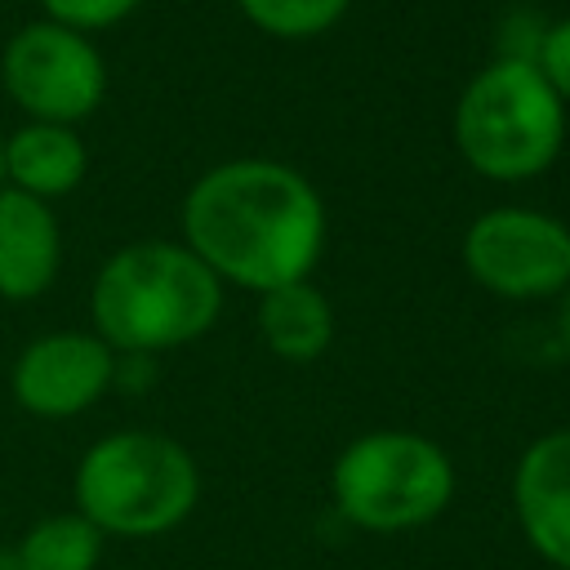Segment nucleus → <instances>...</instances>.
I'll list each match as a JSON object with an SVG mask.
<instances>
[{"label": "nucleus", "mask_w": 570, "mask_h": 570, "mask_svg": "<svg viewBox=\"0 0 570 570\" xmlns=\"http://www.w3.org/2000/svg\"><path fill=\"white\" fill-rule=\"evenodd\" d=\"M178 240L223 281L267 294L307 281L325 254L330 214L316 183L267 156L209 165L178 205Z\"/></svg>", "instance_id": "f257e3e1"}, {"label": "nucleus", "mask_w": 570, "mask_h": 570, "mask_svg": "<svg viewBox=\"0 0 570 570\" xmlns=\"http://www.w3.org/2000/svg\"><path fill=\"white\" fill-rule=\"evenodd\" d=\"M223 289L183 240H129L98 263L89 321L116 356H160L218 325Z\"/></svg>", "instance_id": "f03ea898"}, {"label": "nucleus", "mask_w": 570, "mask_h": 570, "mask_svg": "<svg viewBox=\"0 0 570 570\" xmlns=\"http://www.w3.org/2000/svg\"><path fill=\"white\" fill-rule=\"evenodd\" d=\"M200 503L196 454L151 428L98 436L71 472V508L107 539H156L178 530Z\"/></svg>", "instance_id": "7ed1b4c3"}, {"label": "nucleus", "mask_w": 570, "mask_h": 570, "mask_svg": "<svg viewBox=\"0 0 570 570\" xmlns=\"http://www.w3.org/2000/svg\"><path fill=\"white\" fill-rule=\"evenodd\" d=\"M463 165L490 183H530L566 147V102L530 58L499 53L454 98L450 116Z\"/></svg>", "instance_id": "20e7f679"}, {"label": "nucleus", "mask_w": 570, "mask_h": 570, "mask_svg": "<svg viewBox=\"0 0 570 570\" xmlns=\"http://www.w3.org/2000/svg\"><path fill=\"white\" fill-rule=\"evenodd\" d=\"M338 517L370 534H405L432 525L454 499V459L441 441L410 428H374L352 436L330 468Z\"/></svg>", "instance_id": "39448f33"}, {"label": "nucleus", "mask_w": 570, "mask_h": 570, "mask_svg": "<svg viewBox=\"0 0 570 570\" xmlns=\"http://www.w3.org/2000/svg\"><path fill=\"white\" fill-rule=\"evenodd\" d=\"M0 89L27 120L80 125L107 98V62L94 36L36 18L4 40Z\"/></svg>", "instance_id": "423d86ee"}, {"label": "nucleus", "mask_w": 570, "mask_h": 570, "mask_svg": "<svg viewBox=\"0 0 570 570\" xmlns=\"http://www.w3.org/2000/svg\"><path fill=\"white\" fill-rule=\"evenodd\" d=\"M459 258L468 281L494 298H552L570 289V223L530 205H494L468 223Z\"/></svg>", "instance_id": "0eeeda50"}, {"label": "nucleus", "mask_w": 570, "mask_h": 570, "mask_svg": "<svg viewBox=\"0 0 570 570\" xmlns=\"http://www.w3.org/2000/svg\"><path fill=\"white\" fill-rule=\"evenodd\" d=\"M116 370L120 356L94 330H49L18 352L9 370V392L31 419L58 423L98 405L116 383Z\"/></svg>", "instance_id": "6e6552de"}, {"label": "nucleus", "mask_w": 570, "mask_h": 570, "mask_svg": "<svg viewBox=\"0 0 570 570\" xmlns=\"http://www.w3.org/2000/svg\"><path fill=\"white\" fill-rule=\"evenodd\" d=\"M512 517L539 561L570 570V428L534 436L512 468Z\"/></svg>", "instance_id": "1a4fd4ad"}, {"label": "nucleus", "mask_w": 570, "mask_h": 570, "mask_svg": "<svg viewBox=\"0 0 570 570\" xmlns=\"http://www.w3.org/2000/svg\"><path fill=\"white\" fill-rule=\"evenodd\" d=\"M62 267V223L49 200L0 187V298H40Z\"/></svg>", "instance_id": "9d476101"}, {"label": "nucleus", "mask_w": 570, "mask_h": 570, "mask_svg": "<svg viewBox=\"0 0 570 570\" xmlns=\"http://www.w3.org/2000/svg\"><path fill=\"white\" fill-rule=\"evenodd\" d=\"M89 174V142L76 125L27 120L4 138V187H18L36 200L71 196Z\"/></svg>", "instance_id": "9b49d317"}, {"label": "nucleus", "mask_w": 570, "mask_h": 570, "mask_svg": "<svg viewBox=\"0 0 570 570\" xmlns=\"http://www.w3.org/2000/svg\"><path fill=\"white\" fill-rule=\"evenodd\" d=\"M254 325L272 356L289 361V365H307L330 352L338 316H334L330 294L307 276V281H289V285L258 294Z\"/></svg>", "instance_id": "f8f14e48"}, {"label": "nucleus", "mask_w": 570, "mask_h": 570, "mask_svg": "<svg viewBox=\"0 0 570 570\" xmlns=\"http://www.w3.org/2000/svg\"><path fill=\"white\" fill-rule=\"evenodd\" d=\"M13 548L27 570H98L107 534L94 521H85L76 508H67L31 521Z\"/></svg>", "instance_id": "ddd939ff"}, {"label": "nucleus", "mask_w": 570, "mask_h": 570, "mask_svg": "<svg viewBox=\"0 0 570 570\" xmlns=\"http://www.w3.org/2000/svg\"><path fill=\"white\" fill-rule=\"evenodd\" d=\"M236 9L272 40H316L347 18L352 0H236Z\"/></svg>", "instance_id": "4468645a"}, {"label": "nucleus", "mask_w": 570, "mask_h": 570, "mask_svg": "<svg viewBox=\"0 0 570 570\" xmlns=\"http://www.w3.org/2000/svg\"><path fill=\"white\" fill-rule=\"evenodd\" d=\"M142 0H40V13L58 27H71V31H85V36H98V31H111L120 27L125 18H134Z\"/></svg>", "instance_id": "2eb2a0df"}, {"label": "nucleus", "mask_w": 570, "mask_h": 570, "mask_svg": "<svg viewBox=\"0 0 570 570\" xmlns=\"http://www.w3.org/2000/svg\"><path fill=\"white\" fill-rule=\"evenodd\" d=\"M530 62H534L539 76L552 85V94L570 107V13L557 18V22H548V27L539 31V45H534Z\"/></svg>", "instance_id": "dca6fc26"}, {"label": "nucleus", "mask_w": 570, "mask_h": 570, "mask_svg": "<svg viewBox=\"0 0 570 570\" xmlns=\"http://www.w3.org/2000/svg\"><path fill=\"white\" fill-rule=\"evenodd\" d=\"M557 334H561V347L570 352V289L561 294V312H557Z\"/></svg>", "instance_id": "f3484780"}, {"label": "nucleus", "mask_w": 570, "mask_h": 570, "mask_svg": "<svg viewBox=\"0 0 570 570\" xmlns=\"http://www.w3.org/2000/svg\"><path fill=\"white\" fill-rule=\"evenodd\" d=\"M0 570H27V566H22V557H18V548L0 543Z\"/></svg>", "instance_id": "a211bd4d"}, {"label": "nucleus", "mask_w": 570, "mask_h": 570, "mask_svg": "<svg viewBox=\"0 0 570 570\" xmlns=\"http://www.w3.org/2000/svg\"><path fill=\"white\" fill-rule=\"evenodd\" d=\"M0 187H4V138H0Z\"/></svg>", "instance_id": "6ab92c4d"}]
</instances>
